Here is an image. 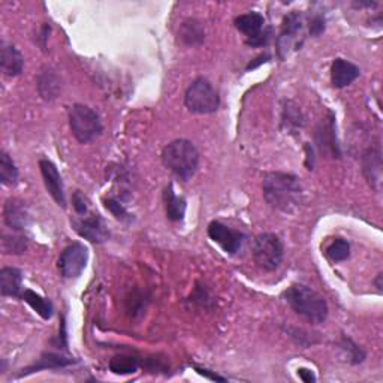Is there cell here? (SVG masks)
Instances as JSON below:
<instances>
[{
  "label": "cell",
  "mask_w": 383,
  "mask_h": 383,
  "mask_svg": "<svg viewBox=\"0 0 383 383\" xmlns=\"http://www.w3.org/2000/svg\"><path fill=\"white\" fill-rule=\"evenodd\" d=\"M39 168H40V174H42L44 184L47 187L48 193L51 195V198L55 201L57 206L64 208L66 207V197H64V187H63V182H62V175L59 174V171H57L55 165L51 160L40 159Z\"/></svg>",
  "instance_id": "obj_10"
},
{
  "label": "cell",
  "mask_w": 383,
  "mask_h": 383,
  "mask_svg": "<svg viewBox=\"0 0 383 383\" xmlns=\"http://www.w3.org/2000/svg\"><path fill=\"white\" fill-rule=\"evenodd\" d=\"M21 298L26 301V303L34 308V310L42 317V319L48 321V319H51V316H53V312H54V307L51 304V301L50 299H47L44 297H40L39 293L34 292V291H30V289H26L23 292V295Z\"/></svg>",
  "instance_id": "obj_21"
},
{
  "label": "cell",
  "mask_w": 383,
  "mask_h": 383,
  "mask_svg": "<svg viewBox=\"0 0 383 383\" xmlns=\"http://www.w3.org/2000/svg\"><path fill=\"white\" fill-rule=\"evenodd\" d=\"M2 249L5 254L10 255H20L27 249V238L21 234H12L2 235Z\"/></svg>",
  "instance_id": "obj_25"
},
{
  "label": "cell",
  "mask_w": 383,
  "mask_h": 383,
  "mask_svg": "<svg viewBox=\"0 0 383 383\" xmlns=\"http://www.w3.org/2000/svg\"><path fill=\"white\" fill-rule=\"evenodd\" d=\"M3 220L15 232H21L26 230L27 211L26 207L23 206V202H18L15 199L6 201L3 207Z\"/></svg>",
  "instance_id": "obj_15"
},
{
  "label": "cell",
  "mask_w": 383,
  "mask_h": 383,
  "mask_svg": "<svg viewBox=\"0 0 383 383\" xmlns=\"http://www.w3.org/2000/svg\"><path fill=\"white\" fill-rule=\"evenodd\" d=\"M178 36H180L184 45L195 47L203 42V39H206V29H203L202 23L190 18L183 21L180 32H178Z\"/></svg>",
  "instance_id": "obj_20"
},
{
  "label": "cell",
  "mask_w": 383,
  "mask_h": 383,
  "mask_svg": "<svg viewBox=\"0 0 383 383\" xmlns=\"http://www.w3.org/2000/svg\"><path fill=\"white\" fill-rule=\"evenodd\" d=\"M0 64H2V72L5 77H18L24 68V59L21 53L12 44L2 42Z\"/></svg>",
  "instance_id": "obj_14"
},
{
  "label": "cell",
  "mask_w": 383,
  "mask_h": 383,
  "mask_svg": "<svg viewBox=\"0 0 383 383\" xmlns=\"http://www.w3.org/2000/svg\"><path fill=\"white\" fill-rule=\"evenodd\" d=\"M208 237L230 255L238 254L246 238L240 231H234L220 222H211L208 225Z\"/></svg>",
  "instance_id": "obj_9"
},
{
  "label": "cell",
  "mask_w": 383,
  "mask_h": 383,
  "mask_svg": "<svg viewBox=\"0 0 383 383\" xmlns=\"http://www.w3.org/2000/svg\"><path fill=\"white\" fill-rule=\"evenodd\" d=\"M38 90L44 101H53L59 96L62 90V81L60 77L55 73V71L47 68L39 73Z\"/></svg>",
  "instance_id": "obj_16"
},
{
  "label": "cell",
  "mask_w": 383,
  "mask_h": 383,
  "mask_svg": "<svg viewBox=\"0 0 383 383\" xmlns=\"http://www.w3.org/2000/svg\"><path fill=\"white\" fill-rule=\"evenodd\" d=\"M162 162L175 177L187 182L198 171L199 153L193 143L187 140H175L164 147Z\"/></svg>",
  "instance_id": "obj_3"
},
{
  "label": "cell",
  "mask_w": 383,
  "mask_h": 383,
  "mask_svg": "<svg viewBox=\"0 0 383 383\" xmlns=\"http://www.w3.org/2000/svg\"><path fill=\"white\" fill-rule=\"evenodd\" d=\"M325 30V20H323V17H314L313 20H312V24H310V34L313 35V36H319L322 32Z\"/></svg>",
  "instance_id": "obj_32"
},
{
  "label": "cell",
  "mask_w": 383,
  "mask_h": 383,
  "mask_svg": "<svg viewBox=\"0 0 383 383\" xmlns=\"http://www.w3.org/2000/svg\"><path fill=\"white\" fill-rule=\"evenodd\" d=\"M262 193L268 206L282 213H293L303 203V186L293 174L267 173L262 178Z\"/></svg>",
  "instance_id": "obj_1"
},
{
  "label": "cell",
  "mask_w": 383,
  "mask_h": 383,
  "mask_svg": "<svg viewBox=\"0 0 383 383\" xmlns=\"http://www.w3.org/2000/svg\"><path fill=\"white\" fill-rule=\"evenodd\" d=\"M184 105L195 114H213L220 107V96L207 78H198L187 87Z\"/></svg>",
  "instance_id": "obj_6"
},
{
  "label": "cell",
  "mask_w": 383,
  "mask_h": 383,
  "mask_svg": "<svg viewBox=\"0 0 383 383\" xmlns=\"http://www.w3.org/2000/svg\"><path fill=\"white\" fill-rule=\"evenodd\" d=\"M88 260V250L81 243H72L62 251L59 258V271L64 279H75L84 271Z\"/></svg>",
  "instance_id": "obj_8"
},
{
  "label": "cell",
  "mask_w": 383,
  "mask_h": 383,
  "mask_svg": "<svg viewBox=\"0 0 383 383\" xmlns=\"http://www.w3.org/2000/svg\"><path fill=\"white\" fill-rule=\"evenodd\" d=\"M362 165H364V168H362L364 174L367 177V180L370 182V184L374 186V183H379L380 182V168H382L379 149L367 150L362 158Z\"/></svg>",
  "instance_id": "obj_22"
},
{
  "label": "cell",
  "mask_w": 383,
  "mask_h": 383,
  "mask_svg": "<svg viewBox=\"0 0 383 383\" xmlns=\"http://www.w3.org/2000/svg\"><path fill=\"white\" fill-rule=\"evenodd\" d=\"M75 230L79 234V237L95 244H102L110 237L108 227L99 214H92L86 219H81L75 225Z\"/></svg>",
  "instance_id": "obj_12"
},
{
  "label": "cell",
  "mask_w": 383,
  "mask_h": 383,
  "mask_svg": "<svg viewBox=\"0 0 383 383\" xmlns=\"http://www.w3.org/2000/svg\"><path fill=\"white\" fill-rule=\"evenodd\" d=\"M73 362H75V361L69 360V358H63V356H60V355H54V354H45V355L39 360L38 365L32 367V369H29V370H26L24 373H21L20 376H24V374L34 373V371H38V370L59 369V367H66V365H71V364H73Z\"/></svg>",
  "instance_id": "obj_24"
},
{
  "label": "cell",
  "mask_w": 383,
  "mask_h": 383,
  "mask_svg": "<svg viewBox=\"0 0 383 383\" xmlns=\"http://www.w3.org/2000/svg\"><path fill=\"white\" fill-rule=\"evenodd\" d=\"M110 370L114 374H132L138 370V361L132 356H116L110 361Z\"/></svg>",
  "instance_id": "obj_28"
},
{
  "label": "cell",
  "mask_w": 383,
  "mask_h": 383,
  "mask_svg": "<svg viewBox=\"0 0 383 383\" xmlns=\"http://www.w3.org/2000/svg\"><path fill=\"white\" fill-rule=\"evenodd\" d=\"M298 376H299L301 379H303L304 382H307V383H312V382L316 380L314 374H313L310 370H307V369H299V370H298Z\"/></svg>",
  "instance_id": "obj_34"
},
{
  "label": "cell",
  "mask_w": 383,
  "mask_h": 383,
  "mask_svg": "<svg viewBox=\"0 0 383 383\" xmlns=\"http://www.w3.org/2000/svg\"><path fill=\"white\" fill-rule=\"evenodd\" d=\"M105 202V207H107V210L111 211V214L121 220V222H129L130 219V214H129V211L125 208L123 203H121L117 198H107L103 201Z\"/></svg>",
  "instance_id": "obj_30"
},
{
  "label": "cell",
  "mask_w": 383,
  "mask_h": 383,
  "mask_svg": "<svg viewBox=\"0 0 383 383\" xmlns=\"http://www.w3.org/2000/svg\"><path fill=\"white\" fill-rule=\"evenodd\" d=\"M23 275L17 268L5 267L0 270V292L3 297H20Z\"/></svg>",
  "instance_id": "obj_17"
},
{
  "label": "cell",
  "mask_w": 383,
  "mask_h": 383,
  "mask_svg": "<svg viewBox=\"0 0 383 383\" xmlns=\"http://www.w3.org/2000/svg\"><path fill=\"white\" fill-rule=\"evenodd\" d=\"M382 277H383V274L380 273V274L378 275V280H376V284H378V289H379V291H382Z\"/></svg>",
  "instance_id": "obj_35"
},
{
  "label": "cell",
  "mask_w": 383,
  "mask_h": 383,
  "mask_svg": "<svg viewBox=\"0 0 383 383\" xmlns=\"http://www.w3.org/2000/svg\"><path fill=\"white\" fill-rule=\"evenodd\" d=\"M301 29H303V23H301L299 14L292 12L284 18L280 36L277 39V45H279V53L282 59L286 57L292 47H301V42L298 40Z\"/></svg>",
  "instance_id": "obj_11"
},
{
  "label": "cell",
  "mask_w": 383,
  "mask_h": 383,
  "mask_svg": "<svg viewBox=\"0 0 383 383\" xmlns=\"http://www.w3.org/2000/svg\"><path fill=\"white\" fill-rule=\"evenodd\" d=\"M327 256L332 262H343L350 256V246L345 238L332 240L330 246L327 247Z\"/></svg>",
  "instance_id": "obj_27"
},
{
  "label": "cell",
  "mask_w": 383,
  "mask_h": 383,
  "mask_svg": "<svg viewBox=\"0 0 383 383\" xmlns=\"http://www.w3.org/2000/svg\"><path fill=\"white\" fill-rule=\"evenodd\" d=\"M197 371L201 374V376H203V378H208V379H211V380H219V382H225V380H226L225 378H222V376H217V374L211 373L210 370L199 369V367H197Z\"/></svg>",
  "instance_id": "obj_33"
},
{
  "label": "cell",
  "mask_w": 383,
  "mask_h": 383,
  "mask_svg": "<svg viewBox=\"0 0 383 383\" xmlns=\"http://www.w3.org/2000/svg\"><path fill=\"white\" fill-rule=\"evenodd\" d=\"M0 180L5 186H14L18 182V169L6 151L0 153Z\"/></svg>",
  "instance_id": "obj_23"
},
{
  "label": "cell",
  "mask_w": 383,
  "mask_h": 383,
  "mask_svg": "<svg viewBox=\"0 0 383 383\" xmlns=\"http://www.w3.org/2000/svg\"><path fill=\"white\" fill-rule=\"evenodd\" d=\"M234 24L237 30H240L243 35H246L247 45L262 47L268 40V36H270V30H264L265 18L258 12L238 15Z\"/></svg>",
  "instance_id": "obj_7"
},
{
  "label": "cell",
  "mask_w": 383,
  "mask_h": 383,
  "mask_svg": "<svg viewBox=\"0 0 383 383\" xmlns=\"http://www.w3.org/2000/svg\"><path fill=\"white\" fill-rule=\"evenodd\" d=\"M69 126L72 135L81 144H87L96 140L102 134L103 126L99 114L83 103H75L68 110Z\"/></svg>",
  "instance_id": "obj_4"
},
{
  "label": "cell",
  "mask_w": 383,
  "mask_h": 383,
  "mask_svg": "<svg viewBox=\"0 0 383 383\" xmlns=\"http://www.w3.org/2000/svg\"><path fill=\"white\" fill-rule=\"evenodd\" d=\"M72 206L75 208L78 214H86L87 213V201L86 197L79 190L73 193L72 197Z\"/></svg>",
  "instance_id": "obj_31"
},
{
  "label": "cell",
  "mask_w": 383,
  "mask_h": 383,
  "mask_svg": "<svg viewBox=\"0 0 383 383\" xmlns=\"http://www.w3.org/2000/svg\"><path fill=\"white\" fill-rule=\"evenodd\" d=\"M317 141L322 151L330 153L332 158H340V149L336 140V132H334V116L330 112V119L327 123H322L317 132Z\"/></svg>",
  "instance_id": "obj_18"
},
{
  "label": "cell",
  "mask_w": 383,
  "mask_h": 383,
  "mask_svg": "<svg viewBox=\"0 0 383 383\" xmlns=\"http://www.w3.org/2000/svg\"><path fill=\"white\" fill-rule=\"evenodd\" d=\"M340 347L346 354V356L349 358L350 364H361L365 360L364 350L356 343H354V341L350 338L343 337V340H341V343H340Z\"/></svg>",
  "instance_id": "obj_29"
},
{
  "label": "cell",
  "mask_w": 383,
  "mask_h": 383,
  "mask_svg": "<svg viewBox=\"0 0 383 383\" xmlns=\"http://www.w3.org/2000/svg\"><path fill=\"white\" fill-rule=\"evenodd\" d=\"M284 299L292 312L308 323H322L328 317V304L325 298L304 284H292L284 292Z\"/></svg>",
  "instance_id": "obj_2"
},
{
  "label": "cell",
  "mask_w": 383,
  "mask_h": 383,
  "mask_svg": "<svg viewBox=\"0 0 383 383\" xmlns=\"http://www.w3.org/2000/svg\"><path fill=\"white\" fill-rule=\"evenodd\" d=\"M251 256L264 271H275L283 262L284 247L275 234H260L251 243Z\"/></svg>",
  "instance_id": "obj_5"
},
{
  "label": "cell",
  "mask_w": 383,
  "mask_h": 383,
  "mask_svg": "<svg viewBox=\"0 0 383 383\" xmlns=\"http://www.w3.org/2000/svg\"><path fill=\"white\" fill-rule=\"evenodd\" d=\"M283 123L286 125L288 130H298L303 126V116H301V110L295 103L288 101L283 107Z\"/></svg>",
  "instance_id": "obj_26"
},
{
  "label": "cell",
  "mask_w": 383,
  "mask_h": 383,
  "mask_svg": "<svg viewBox=\"0 0 383 383\" xmlns=\"http://www.w3.org/2000/svg\"><path fill=\"white\" fill-rule=\"evenodd\" d=\"M360 68L352 62L345 59H336L331 66V83L336 88H343L354 83L360 77Z\"/></svg>",
  "instance_id": "obj_13"
},
{
  "label": "cell",
  "mask_w": 383,
  "mask_h": 383,
  "mask_svg": "<svg viewBox=\"0 0 383 383\" xmlns=\"http://www.w3.org/2000/svg\"><path fill=\"white\" fill-rule=\"evenodd\" d=\"M164 202L166 210V217L171 222H182L186 214V199L177 197L173 184H169L164 192Z\"/></svg>",
  "instance_id": "obj_19"
}]
</instances>
